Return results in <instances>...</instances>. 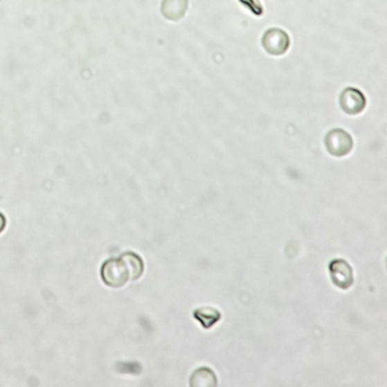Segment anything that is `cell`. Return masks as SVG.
Here are the masks:
<instances>
[{
	"instance_id": "9c48e42d",
	"label": "cell",
	"mask_w": 387,
	"mask_h": 387,
	"mask_svg": "<svg viewBox=\"0 0 387 387\" xmlns=\"http://www.w3.org/2000/svg\"><path fill=\"white\" fill-rule=\"evenodd\" d=\"M240 2L251 12L257 16L263 14V8L260 0H240Z\"/></svg>"
},
{
	"instance_id": "3957f363",
	"label": "cell",
	"mask_w": 387,
	"mask_h": 387,
	"mask_svg": "<svg viewBox=\"0 0 387 387\" xmlns=\"http://www.w3.org/2000/svg\"><path fill=\"white\" fill-rule=\"evenodd\" d=\"M327 150L335 157H343L350 153L353 147L352 136L342 129L329 131L325 138Z\"/></svg>"
},
{
	"instance_id": "30bf717a",
	"label": "cell",
	"mask_w": 387,
	"mask_h": 387,
	"mask_svg": "<svg viewBox=\"0 0 387 387\" xmlns=\"http://www.w3.org/2000/svg\"><path fill=\"white\" fill-rule=\"evenodd\" d=\"M5 226H6V219L2 215V214L0 213V233L2 232V231L5 228Z\"/></svg>"
},
{
	"instance_id": "8992f818",
	"label": "cell",
	"mask_w": 387,
	"mask_h": 387,
	"mask_svg": "<svg viewBox=\"0 0 387 387\" xmlns=\"http://www.w3.org/2000/svg\"><path fill=\"white\" fill-rule=\"evenodd\" d=\"M188 7V0H163L161 12L167 19L178 21L184 17Z\"/></svg>"
},
{
	"instance_id": "7a4b0ae2",
	"label": "cell",
	"mask_w": 387,
	"mask_h": 387,
	"mask_svg": "<svg viewBox=\"0 0 387 387\" xmlns=\"http://www.w3.org/2000/svg\"><path fill=\"white\" fill-rule=\"evenodd\" d=\"M262 46L268 54L282 56L289 49L291 38L285 30L278 28H271L263 35Z\"/></svg>"
},
{
	"instance_id": "5b68a950",
	"label": "cell",
	"mask_w": 387,
	"mask_h": 387,
	"mask_svg": "<svg viewBox=\"0 0 387 387\" xmlns=\"http://www.w3.org/2000/svg\"><path fill=\"white\" fill-rule=\"evenodd\" d=\"M340 105L345 113L350 115L359 114L366 108V97L358 89L348 87L341 95Z\"/></svg>"
},
{
	"instance_id": "52a82bcc",
	"label": "cell",
	"mask_w": 387,
	"mask_h": 387,
	"mask_svg": "<svg viewBox=\"0 0 387 387\" xmlns=\"http://www.w3.org/2000/svg\"><path fill=\"white\" fill-rule=\"evenodd\" d=\"M217 382L216 375L208 368L197 369L190 379V384L194 387H213Z\"/></svg>"
},
{
	"instance_id": "6da1fadb",
	"label": "cell",
	"mask_w": 387,
	"mask_h": 387,
	"mask_svg": "<svg viewBox=\"0 0 387 387\" xmlns=\"http://www.w3.org/2000/svg\"><path fill=\"white\" fill-rule=\"evenodd\" d=\"M144 264L141 258L134 253H125L119 258L106 261L101 270L103 282L112 287H120L129 281L142 276Z\"/></svg>"
},
{
	"instance_id": "277c9868",
	"label": "cell",
	"mask_w": 387,
	"mask_h": 387,
	"mask_svg": "<svg viewBox=\"0 0 387 387\" xmlns=\"http://www.w3.org/2000/svg\"><path fill=\"white\" fill-rule=\"evenodd\" d=\"M329 271L333 284L345 291L352 286L354 282L353 271L349 263L343 259H336L329 265Z\"/></svg>"
},
{
	"instance_id": "ba28073f",
	"label": "cell",
	"mask_w": 387,
	"mask_h": 387,
	"mask_svg": "<svg viewBox=\"0 0 387 387\" xmlns=\"http://www.w3.org/2000/svg\"><path fill=\"white\" fill-rule=\"evenodd\" d=\"M195 317L205 328L215 325L221 318L220 312L213 308H201L195 312Z\"/></svg>"
}]
</instances>
